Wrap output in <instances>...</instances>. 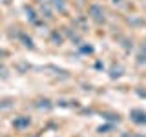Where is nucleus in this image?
<instances>
[{"mask_svg":"<svg viewBox=\"0 0 146 137\" xmlns=\"http://www.w3.org/2000/svg\"><path fill=\"white\" fill-rule=\"evenodd\" d=\"M91 13H93V17L97 18L99 22H100V20H104V17H100V15H102V11H100V7H99V6H91Z\"/></svg>","mask_w":146,"mask_h":137,"instance_id":"nucleus-1","label":"nucleus"},{"mask_svg":"<svg viewBox=\"0 0 146 137\" xmlns=\"http://www.w3.org/2000/svg\"><path fill=\"white\" fill-rule=\"evenodd\" d=\"M55 4H57V7L64 9V2H62V0H55Z\"/></svg>","mask_w":146,"mask_h":137,"instance_id":"nucleus-3","label":"nucleus"},{"mask_svg":"<svg viewBox=\"0 0 146 137\" xmlns=\"http://www.w3.org/2000/svg\"><path fill=\"white\" fill-rule=\"evenodd\" d=\"M131 113H133V115H139V117H133L137 122H146V115L143 112H131Z\"/></svg>","mask_w":146,"mask_h":137,"instance_id":"nucleus-2","label":"nucleus"}]
</instances>
